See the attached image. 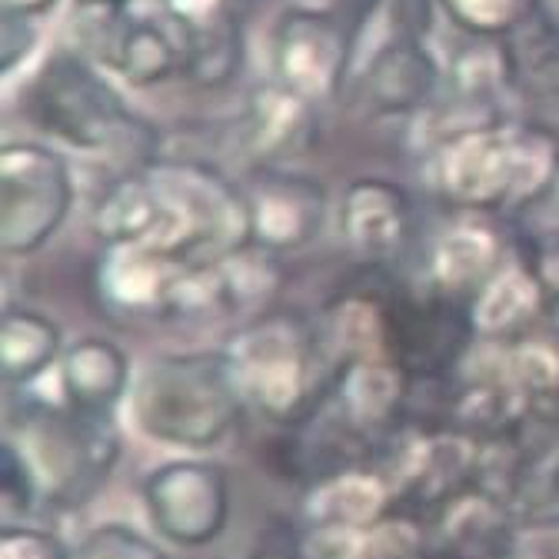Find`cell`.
<instances>
[{
    "label": "cell",
    "instance_id": "1",
    "mask_svg": "<svg viewBox=\"0 0 559 559\" xmlns=\"http://www.w3.org/2000/svg\"><path fill=\"white\" fill-rule=\"evenodd\" d=\"M559 177V140L503 117L427 147V187L450 210L516 217L549 197Z\"/></svg>",
    "mask_w": 559,
    "mask_h": 559
},
{
    "label": "cell",
    "instance_id": "2",
    "mask_svg": "<svg viewBox=\"0 0 559 559\" xmlns=\"http://www.w3.org/2000/svg\"><path fill=\"white\" fill-rule=\"evenodd\" d=\"M247 400L227 349H197L151 360L130 386V424L164 447L206 453L240 424Z\"/></svg>",
    "mask_w": 559,
    "mask_h": 559
},
{
    "label": "cell",
    "instance_id": "3",
    "mask_svg": "<svg viewBox=\"0 0 559 559\" xmlns=\"http://www.w3.org/2000/svg\"><path fill=\"white\" fill-rule=\"evenodd\" d=\"M160 221L151 237L160 250L183 263H217L250 243L247 200L206 160H147L144 164Z\"/></svg>",
    "mask_w": 559,
    "mask_h": 559
},
{
    "label": "cell",
    "instance_id": "4",
    "mask_svg": "<svg viewBox=\"0 0 559 559\" xmlns=\"http://www.w3.org/2000/svg\"><path fill=\"white\" fill-rule=\"evenodd\" d=\"M24 117L81 151H140L154 144L147 123L133 117L120 94L104 81L81 50L50 53L21 94Z\"/></svg>",
    "mask_w": 559,
    "mask_h": 559
},
{
    "label": "cell",
    "instance_id": "5",
    "mask_svg": "<svg viewBox=\"0 0 559 559\" xmlns=\"http://www.w3.org/2000/svg\"><path fill=\"white\" fill-rule=\"evenodd\" d=\"M27 460L40 497L78 503L114 473L120 437L110 416H84L70 406L27 403L11 413V437Z\"/></svg>",
    "mask_w": 559,
    "mask_h": 559
},
{
    "label": "cell",
    "instance_id": "6",
    "mask_svg": "<svg viewBox=\"0 0 559 559\" xmlns=\"http://www.w3.org/2000/svg\"><path fill=\"white\" fill-rule=\"evenodd\" d=\"M320 346L317 326L297 310H266L253 317L227 346L247 406L273 419H294L313 396Z\"/></svg>",
    "mask_w": 559,
    "mask_h": 559
},
{
    "label": "cell",
    "instance_id": "7",
    "mask_svg": "<svg viewBox=\"0 0 559 559\" xmlns=\"http://www.w3.org/2000/svg\"><path fill=\"white\" fill-rule=\"evenodd\" d=\"M74 177L60 154L44 144H8L0 151V247L8 257L37 253L67 221Z\"/></svg>",
    "mask_w": 559,
    "mask_h": 559
},
{
    "label": "cell",
    "instance_id": "8",
    "mask_svg": "<svg viewBox=\"0 0 559 559\" xmlns=\"http://www.w3.org/2000/svg\"><path fill=\"white\" fill-rule=\"evenodd\" d=\"M357 27L333 11L290 8L270 37L273 78L317 107L336 100L354 70Z\"/></svg>",
    "mask_w": 559,
    "mask_h": 559
},
{
    "label": "cell",
    "instance_id": "9",
    "mask_svg": "<svg viewBox=\"0 0 559 559\" xmlns=\"http://www.w3.org/2000/svg\"><path fill=\"white\" fill-rule=\"evenodd\" d=\"M144 510L154 530L183 549L217 543L230 523V476L214 460H174L147 473Z\"/></svg>",
    "mask_w": 559,
    "mask_h": 559
},
{
    "label": "cell",
    "instance_id": "10",
    "mask_svg": "<svg viewBox=\"0 0 559 559\" xmlns=\"http://www.w3.org/2000/svg\"><path fill=\"white\" fill-rule=\"evenodd\" d=\"M250 217V243L280 253L300 250L323 230L326 187L287 167H253L240 183Z\"/></svg>",
    "mask_w": 559,
    "mask_h": 559
},
{
    "label": "cell",
    "instance_id": "11",
    "mask_svg": "<svg viewBox=\"0 0 559 559\" xmlns=\"http://www.w3.org/2000/svg\"><path fill=\"white\" fill-rule=\"evenodd\" d=\"M507 260L510 243L500 217L476 214V210H453L450 221L433 234L427 247L430 290L450 300L473 304L476 294L489 284V276Z\"/></svg>",
    "mask_w": 559,
    "mask_h": 559
},
{
    "label": "cell",
    "instance_id": "12",
    "mask_svg": "<svg viewBox=\"0 0 559 559\" xmlns=\"http://www.w3.org/2000/svg\"><path fill=\"white\" fill-rule=\"evenodd\" d=\"M240 151L253 167H284L310 154L320 140V107L287 84L263 81L250 87L240 120H237Z\"/></svg>",
    "mask_w": 559,
    "mask_h": 559
},
{
    "label": "cell",
    "instance_id": "13",
    "mask_svg": "<svg viewBox=\"0 0 559 559\" xmlns=\"http://www.w3.org/2000/svg\"><path fill=\"white\" fill-rule=\"evenodd\" d=\"M193 263H183L151 240L114 243L97 266L104 304L127 317H174L177 294Z\"/></svg>",
    "mask_w": 559,
    "mask_h": 559
},
{
    "label": "cell",
    "instance_id": "14",
    "mask_svg": "<svg viewBox=\"0 0 559 559\" xmlns=\"http://www.w3.org/2000/svg\"><path fill=\"white\" fill-rule=\"evenodd\" d=\"M343 243L370 266H386L406 253L416 234V206L406 187L364 177L346 187L340 200Z\"/></svg>",
    "mask_w": 559,
    "mask_h": 559
},
{
    "label": "cell",
    "instance_id": "15",
    "mask_svg": "<svg viewBox=\"0 0 559 559\" xmlns=\"http://www.w3.org/2000/svg\"><path fill=\"white\" fill-rule=\"evenodd\" d=\"M440 84V63L424 47V40L390 37V44L373 53L364 78L357 81V97L377 117H403L424 110Z\"/></svg>",
    "mask_w": 559,
    "mask_h": 559
},
{
    "label": "cell",
    "instance_id": "16",
    "mask_svg": "<svg viewBox=\"0 0 559 559\" xmlns=\"http://www.w3.org/2000/svg\"><path fill=\"white\" fill-rule=\"evenodd\" d=\"M130 360L114 340L84 336L60 357V396L63 406L84 416H110L130 393Z\"/></svg>",
    "mask_w": 559,
    "mask_h": 559
},
{
    "label": "cell",
    "instance_id": "17",
    "mask_svg": "<svg viewBox=\"0 0 559 559\" xmlns=\"http://www.w3.org/2000/svg\"><path fill=\"white\" fill-rule=\"evenodd\" d=\"M507 84L526 100L559 97V21L543 8L500 37Z\"/></svg>",
    "mask_w": 559,
    "mask_h": 559
},
{
    "label": "cell",
    "instance_id": "18",
    "mask_svg": "<svg viewBox=\"0 0 559 559\" xmlns=\"http://www.w3.org/2000/svg\"><path fill=\"white\" fill-rule=\"evenodd\" d=\"M546 304V290L523 253L510 257L469 304L473 330L486 336H510L526 330Z\"/></svg>",
    "mask_w": 559,
    "mask_h": 559
},
{
    "label": "cell",
    "instance_id": "19",
    "mask_svg": "<svg viewBox=\"0 0 559 559\" xmlns=\"http://www.w3.org/2000/svg\"><path fill=\"white\" fill-rule=\"evenodd\" d=\"M60 326L31 310V307H8L0 323V373L11 390L34 383L44 370H50L63 354Z\"/></svg>",
    "mask_w": 559,
    "mask_h": 559
},
{
    "label": "cell",
    "instance_id": "20",
    "mask_svg": "<svg viewBox=\"0 0 559 559\" xmlns=\"http://www.w3.org/2000/svg\"><path fill=\"white\" fill-rule=\"evenodd\" d=\"M160 221V206L154 183L147 170L140 167L127 177H117L104 197L94 206V234L104 240V247L114 243H136V240H151Z\"/></svg>",
    "mask_w": 559,
    "mask_h": 559
},
{
    "label": "cell",
    "instance_id": "21",
    "mask_svg": "<svg viewBox=\"0 0 559 559\" xmlns=\"http://www.w3.org/2000/svg\"><path fill=\"white\" fill-rule=\"evenodd\" d=\"M151 11L177 34L183 50L200 40L243 34L247 0H151Z\"/></svg>",
    "mask_w": 559,
    "mask_h": 559
},
{
    "label": "cell",
    "instance_id": "22",
    "mask_svg": "<svg viewBox=\"0 0 559 559\" xmlns=\"http://www.w3.org/2000/svg\"><path fill=\"white\" fill-rule=\"evenodd\" d=\"M500 91H510L500 40L489 37L486 47L476 44V47H466L453 57V97L497 104Z\"/></svg>",
    "mask_w": 559,
    "mask_h": 559
},
{
    "label": "cell",
    "instance_id": "23",
    "mask_svg": "<svg viewBox=\"0 0 559 559\" xmlns=\"http://www.w3.org/2000/svg\"><path fill=\"white\" fill-rule=\"evenodd\" d=\"M450 21L473 37H507L539 11V0H440Z\"/></svg>",
    "mask_w": 559,
    "mask_h": 559
},
{
    "label": "cell",
    "instance_id": "24",
    "mask_svg": "<svg viewBox=\"0 0 559 559\" xmlns=\"http://www.w3.org/2000/svg\"><path fill=\"white\" fill-rule=\"evenodd\" d=\"M74 559H167V552L127 523H104L81 539Z\"/></svg>",
    "mask_w": 559,
    "mask_h": 559
},
{
    "label": "cell",
    "instance_id": "25",
    "mask_svg": "<svg viewBox=\"0 0 559 559\" xmlns=\"http://www.w3.org/2000/svg\"><path fill=\"white\" fill-rule=\"evenodd\" d=\"M0 559H74V552L50 530L11 523L0 536Z\"/></svg>",
    "mask_w": 559,
    "mask_h": 559
},
{
    "label": "cell",
    "instance_id": "26",
    "mask_svg": "<svg viewBox=\"0 0 559 559\" xmlns=\"http://www.w3.org/2000/svg\"><path fill=\"white\" fill-rule=\"evenodd\" d=\"M40 497V486L24 460V453L4 440V510L11 520H21L24 513H31L37 507Z\"/></svg>",
    "mask_w": 559,
    "mask_h": 559
},
{
    "label": "cell",
    "instance_id": "27",
    "mask_svg": "<svg viewBox=\"0 0 559 559\" xmlns=\"http://www.w3.org/2000/svg\"><path fill=\"white\" fill-rule=\"evenodd\" d=\"M34 47H37L34 17H21V14L0 17V70H4V74H14V70L31 57Z\"/></svg>",
    "mask_w": 559,
    "mask_h": 559
},
{
    "label": "cell",
    "instance_id": "28",
    "mask_svg": "<svg viewBox=\"0 0 559 559\" xmlns=\"http://www.w3.org/2000/svg\"><path fill=\"white\" fill-rule=\"evenodd\" d=\"M520 253L533 266V273L539 276L546 297L559 300V234L556 237L526 240V243H520Z\"/></svg>",
    "mask_w": 559,
    "mask_h": 559
},
{
    "label": "cell",
    "instance_id": "29",
    "mask_svg": "<svg viewBox=\"0 0 559 559\" xmlns=\"http://www.w3.org/2000/svg\"><path fill=\"white\" fill-rule=\"evenodd\" d=\"M390 24L393 37L424 40L433 24V4L430 0H390Z\"/></svg>",
    "mask_w": 559,
    "mask_h": 559
},
{
    "label": "cell",
    "instance_id": "30",
    "mask_svg": "<svg viewBox=\"0 0 559 559\" xmlns=\"http://www.w3.org/2000/svg\"><path fill=\"white\" fill-rule=\"evenodd\" d=\"M57 0H0V14H21V17H40Z\"/></svg>",
    "mask_w": 559,
    "mask_h": 559
},
{
    "label": "cell",
    "instance_id": "31",
    "mask_svg": "<svg viewBox=\"0 0 559 559\" xmlns=\"http://www.w3.org/2000/svg\"><path fill=\"white\" fill-rule=\"evenodd\" d=\"M140 0H78V11H133Z\"/></svg>",
    "mask_w": 559,
    "mask_h": 559
},
{
    "label": "cell",
    "instance_id": "32",
    "mask_svg": "<svg viewBox=\"0 0 559 559\" xmlns=\"http://www.w3.org/2000/svg\"><path fill=\"white\" fill-rule=\"evenodd\" d=\"M549 203H552V217H556V234H559V177H556V183H552V190H549V197H546Z\"/></svg>",
    "mask_w": 559,
    "mask_h": 559
}]
</instances>
